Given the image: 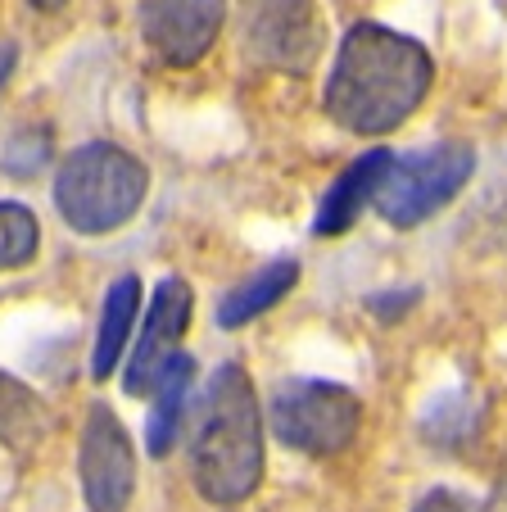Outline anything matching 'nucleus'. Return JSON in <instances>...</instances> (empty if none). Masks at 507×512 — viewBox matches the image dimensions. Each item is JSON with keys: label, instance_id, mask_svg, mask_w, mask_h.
Masks as SVG:
<instances>
[{"label": "nucleus", "instance_id": "f257e3e1", "mask_svg": "<svg viewBox=\"0 0 507 512\" xmlns=\"http://www.w3.org/2000/svg\"><path fill=\"white\" fill-rule=\"evenodd\" d=\"M435 82L426 46L381 23H354L326 78V114L354 136H385L421 109Z\"/></svg>", "mask_w": 507, "mask_h": 512}, {"label": "nucleus", "instance_id": "f03ea898", "mask_svg": "<svg viewBox=\"0 0 507 512\" xmlns=\"http://www.w3.org/2000/svg\"><path fill=\"white\" fill-rule=\"evenodd\" d=\"M191 481L218 508H236L263 481V413L240 363L209 377L191 431Z\"/></svg>", "mask_w": 507, "mask_h": 512}, {"label": "nucleus", "instance_id": "7ed1b4c3", "mask_svg": "<svg viewBox=\"0 0 507 512\" xmlns=\"http://www.w3.org/2000/svg\"><path fill=\"white\" fill-rule=\"evenodd\" d=\"M145 191H150L145 164L109 141L77 145L55 177L59 218L82 236H105L132 223L136 209L145 204Z\"/></svg>", "mask_w": 507, "mask_h": 512}, {"label": "nucleus", "instance_id": "20e7f679", "mask_svg": "<svg viewBox=\"0 0 507 512\" xmlns=\"http://www.w3.org/2000/svg\"><path fill=\"white\" fill-rule=\"evenodd\" d=\"M268 422L281 445L308 458H331L358 440L363 404L335 381H286L268 404Z\"/></svg>", "mask_w": 507, "mask_h": 512}, {"label": "nucleus", "instance_id": "39448f33", "mask_svg": "<svg viewBox=\"0 0 507 512\" xmlns=\"http://www.w3.org/2000/svg\"><path fill=\"white\" fill-rule=\"evenodd\" d=\"M471 168H476V155H471V145L458 141L403 155L385 173L381 191H376V209L390 227H417L435 218L471 182Z\"/></svg>", "mask_w": 507, "mask_h": 512}, {"label": "nucleus", "instance_id": "423d86ee", "mask_svg": "<svg viewBox=\"0 0 507 512\" xmlns=\"http://www.w3.org/2000/svg\"><path fill=\"white\" fill-rule=\"evenodd\" d=\"M245 55L277 73H308L322 55V10L317 0H240Z\"/></svg>", "mask_w": 507, "mask_h": 512}, {"label": "nucleus", "instance_id": "0eeeda50", "mask_svg": "<svg viewBox=\"0 0 507 512\" xmlns=\"http://www.w3.org/2000/svg\"><path fill=\"white\" fill-rule=\"evenodd\" d=\"M77 476L91 512H127L136 494V449L109 404H91L77 440Z\"/></svg>", "mask_w": 507, "mask_h": 512}, {"label": "nucleus", "instance_id": "6e6552de", "mask_svg": "<svg viewBox=\"0 0 507 512\" xmlns=\"http://www.w3.org/2000/svg\"><path fill=\"white\" fill-rule=\"evenodd\" d=\"M227 0H141V41L159 64L191 68L213 50Z\"/></svg>", "mask_w": 507, "mask_h": 512}, {"label": "nucleus", "instance_id": "1a4fd4ad", "mask_svg": "<svg viewBox=\"0 0 507 512\" xmlns=\"http://www.w3.org/2000/svg\"><path fill=\"white\" fill-rule=\"evenodd\" d=\"M191 313H195V295L182 277H163L150 295V309H145V327L132 345V358H127V372H123V386L127 395H150L154 377L163 372V363L173 354H182V336L191 327Z\"/></svg>", "mask_w": 507, "mask_h": 512}, {"label": "nucleus", "instance_id": "9d476101", "mask_svg": "<svg viewBox=\"0 0 507 512\" xmlns=\"http://www.w3.org/2000/svg\"><path fill=\"white\" fill-rule=\"evenodd\" d=\"M390 164H394L390 150H367L363 159H354L345 173L335 177L331 191L322 195V209H317L313 232H317V236H340V232H349V227L363 218V209H372V204H376V191H381V182H385V173H390Z\"/></svg>", "mask_w": 507, "mask_h": 512}, {"label": "nucleus", "instance_id": "9b49d317", "mask_svg": "<svg viewBox=\"0 0 507 512\" xmlns=\"http://www.w3.org/2000/svg\"><path fill=\"white\" fill-rule=\"evenodd\" d=\"M136 318H141V281L136 277H118L105 290L100 304V327H96V349H91V377L109 381V372L123 363L127 354V336H132Z\"/></svg>", "mask_w": 507, "mask_h": 512}, {"label": "nucleus", "instance_id": "f8f14e48", "mask_svg": "<svg viewBox=\"0 0 507 512\" xmlns=\"http://www.w3.org/2000/svg\"><path fill=\"white\" fill-rule=\"evenodd\" d=\"M191 358L173 354L163 363V372L154 377L150 395H154V413L150 426H145V449L154 458L173 454V445L182 440V422H186V399H191Z\"/></svg>", "mask_w": 507, "mask_h": 512}, {"label": "nucleus", "instance_id": "ddd939ff", "mask_svg": "<svg viewBox=\"0 0 507 512\" xmlns=\"http://www.w3.org/2000/svg\"><path fill=\"white\" fill-rule=\"evenodd\" d=\"M295 281H299V263H290V259L259 268L254 277H245V281H240V286L227 295V300L218 304V327L236 331V327H245V322L263 318L268 309H277V304L286 300Z\"/></svg>", "mask_w": 507, "mask_h": 512}, {"label": "nucleus", "instance_id": "4468645a", "mask_svg": "<svg viewBox=\"0 0 507 512\" xmlns=\"http://www.w3.org/2000/svg\"><path fill=\"white\" fill-rule=\"evenodd\" d=\"M46 426H50V408L41 404V395L0 368V445L32 449L46 435Z\"/></svg>", "mask_w": 507, "mask_h": 512}, {"label": "nucleus", "instance_id": "2eb2a0df", "mask_svg": "<svg viewBox=\"0 0 507 512\" xmlns=\"http://www.w3.org/2000/svg\"><path fill=\"white\" fill-rule=\"evenodd\" d=\"M41 250V223L37 213L19 200H0V272H14L32 263Z\"/></svg>", "mask_w": 507, "mask_h": 512}, {"label": "nucleus", "instance_id": "dca6fc26", "mask_svg": "<svg viewBox=\"0 0 507 512\" xmlns=\"http://www.w3.org/2000/svg\"><path fill=\"white\" fill-rule=\"evenodd\" d=\"M412 512H471V508H467V499H462V494H453V490H431Z\"/></svg>", "mask_w": 507, "mask_h": 512}, {"label": "nucleus", "instance_id": "f3484780", "mask_svg": "<svg viewBox=\"0 0 507 512\" xmlns=\"http://www.w3.org/2000/svg\"><path fill=\"white\" fill-rule=\"evenodd\" d=\"M480 512H507V467H503V476L494 481V490H489V499L480 503Z\"/></svg>", "mask_w": 507, "mask_h": 512}, {"label": "nucleus", "instance_id": "a211bd4d", "mask_svg": "<svg viewBox=\"0 0 507 512\" xmlns=\"http://www.w3.org/2000/svg\"><path fill=\"white\" fill-rule=\"evenodd\" d=\"M32 5H37V10H64L68 0H32Z\"/></svg>", "mask_w": 507, "mask_h": 512}]
</instances>
